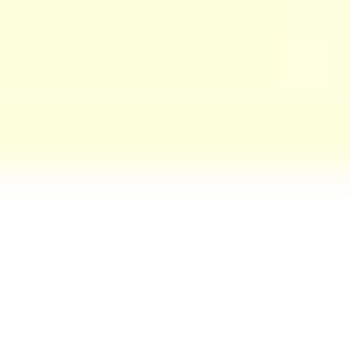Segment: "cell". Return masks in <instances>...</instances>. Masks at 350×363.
<instances>
[]
</instances>
